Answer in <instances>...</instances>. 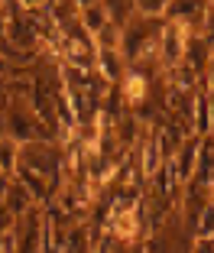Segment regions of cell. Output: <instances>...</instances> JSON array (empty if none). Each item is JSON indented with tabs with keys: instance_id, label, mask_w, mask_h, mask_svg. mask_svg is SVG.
Wrapping results in <instances>:
<instances>
[{
	"instance_id": "cell-3",
	"label": "cell",
	"mask_w": 214,
	"mask_h": 253,
	"mask_svg": "<svg viewBox=\"0 0 214 253\" xmlns=\"http://www.w3.org/2000/svg\"><path fill=\"white\" fill-rule=\"evenodd\" d=\"M16 163H20V143L10 140V136H0V175L13 179Z\"/></svg>"
},
{
	"instance_id": "cell-1",
	"label": "cell",
	"mask_w": 214,
	"mask_h": 253,
	"mask_svg": "<svg viewBox=\"0 0 214 253\" xmlns=\"http://www.w3.org/2000/svg\"><path fill=\"white\" fill-rule=\"evenodd\" d=\"M120 94H124L127 104H143L149 97V75L136 72V68H127L120 75Z\"/></svg>"
},
{
	"instance_id": "cell-2",
	"label": "cell",
	"mask_w": 214,
	"mask_h": 253,
	"mask_svg": "<svg viewBox=\"0 0 214 253\" xmlns=\"http://www.w3.org/2000/svg\"><path fill=\"white\" fill-rule=\"evenodd\" d=\"M107 3H78V26L88 33L91 39L107 26Z\"/></svg>"
}]
</instances>
